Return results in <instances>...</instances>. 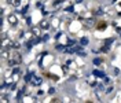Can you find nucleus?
I'll return each instance as SVG.
<instances>
[{
  "mask_svg": "<svg viewBox=\"0 0 121 103\" xmlns=\"http://www.w3.org/2000/svg\"><path fill=\"white\" fill-rule=\"evenodd\" d=\"M21 63V55L17 51H14L10 56H8V66H15Z\"/></svg>",
  "mask_w": 121,
  "mask_h": 103,
  "instance_id": "nucleus-1",
  "label": "nucleus"
},
{
  "mask_svg": "<svg viewBox=\"0 0 121 103\" xmlns=\"http://www.w3.org/2000/svg\"><path fill=\"white\" fill-rule=\"evenodd\" d=\"M8 22L11 23V25H17L18 19H17V17L14 14H11V15H8Z\"/></svg>",
  "mask_w": 121,
  "mask_h": 103,
  "instance_id": "nucleus-2",
  "label": "nucleus"
},
{
  "mask_svg": "<svg viewBox=\"0 0 121 103\" xmlns=\"http://www.w3.org/2000/svg\"><path fill=\"white\" fill-rule=\"evenodd\" d=\"M85 23H87L88 26H94V25H95V18H87V19H85Z\"/></svg>",
  "mask_w": 121,
  "mask_h": 103,
  "instance_id": "nucleus-3",
  "label": "nucleus"
},
{
  "mask_svg": "<svg viewBox=\"0 0 121 103\" xmlns=\"http://www.w3.org/2000/svg\"><path fill=\"white\" fill-rule=\"evenodd\" d=\"M40 26H41L43 29H48V21H47V19H43V21L40 22Z\"/></svg>",
  "mask_w": 121,
  "mask_h": 103,
  "instance_id": "nucleus-4",
  "label": "nucleus"
},
{
  "mask_svg": "<svg viewBox=\"0 0 121 103\" xmlns=\"http://www.w3.org/2000/svg\"><path fill=\"white\" fill-rule=\"evenodd\" d=\"M96 28H98L99 30H105V28H106V23H105V22H99L98 25H96Z\"/></svg>",
  "mask_w": 121,
  "mask_h": 103,
  "instance_id": "nucleus-5",
  "label": "nucleus"
},
{
  "mask_svg": "<svg viewBox=\"0 0 121 103\" xmlns=\"http://www.w3.org/2000/svg\"><path fill=\"white\" fill-rule=\"evenodd\" d=\"M8 3H10L11 6H18V4H19V0H8Z\"/></svg>",
  "mask_w": 121,
  "mask_h": 103,
  "instance_id": "nucleus-6",
  "label": "nucleus"
},
{
  "mask_svg": "<svg viewBox=\"0 0 121 103\" xmlns=\"http://www.w3.org/2000/svg\"><path fill=\"white\" fill-rule=\"evenodd\" d=\"M94 74H95V76H99V77H105V74L102 73V72H99V70H95Z\"/></svg>",
  "mask_w": 121,
  "mask_h": 103,
  "instance_id": "nucleus-7",
  "label": "nucleus"
},
{
  "mask_svg": "<svg viewBox=\"0 0 121 103\" xmlns=\"http://www.w3.org/2000/svg\"><path fill=\"white\" fill-rule=\"evenodd\" d=\"M94 63H95V65H100V63H102V59H99V58L94 59Z\"/></svg>",
  "mask_w": 121,
  "mask_h": 103,
  "instance_id": "nucleus-8",
  "label": "nucleus"
},
{
  "mask_svg": "<svg viewBox=\"0 0 121 103\" xmlns=\"http://www.w3.org/2000/svg\"><path fill=\"white\" fill-rule=\"evenodd\" d=\"M81 44H88V39L87 37H83L81 39Z\"/></svg>",
  "mask_w": 121,
  "mask_h": 103,
  "instance_id": "nucleus-9",
  "label": "nucleus"
},
{
  "mask_svg": "<svg viewBox=\"0 0 121 103\" xmlns=\"http://www.w3.org/2000/svg\"><path fill=\"white\" fill-rule=\"evenodd\" d=\"M33 33H35V34H40V30H39V28H33Z\"/></svg>",
  "mask_w": 121,
  "mask_h": 103,
  "instance_id": "nucleus-10",
  "label": "nucleus"
},
{
  "mask_svg": "<svg viewBox=\"0 0 121 103\" xmlns=\"http://www.w3.org/2000/svg\"><path fill=\"white\" fill-rule=\"evenodd\" d=\"M117 33H118V34H121V28H117Z\"/></svg>",
  "mask_w": 121,
  "mask_h": 103,
  "instance_id": "nucleus-11",
  "label": "nucleus"
}]
</instances>
